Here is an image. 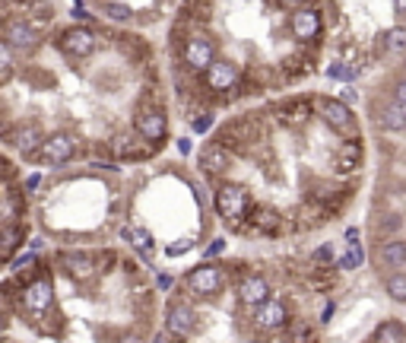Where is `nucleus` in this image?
<instances>
[{
  "label": "nucleus",
  "instance_id": "9",
  "mask_svg": "<svg viewBox=\"0 0 406 343\" xmlns=\"http://www.w3.org/2000/svg\"><path fill=\"white\" fill-rule=\"evenodd\" d=\"M241 83V70H238V64H232V61H216L213 67L203 73V86L209 89V92H232L235 86Z\"/></svg>",
  "mask_w": 406,
  "mask_h": 343
},
{
  "label": "nucleus",
  "instance_id": "38",
  "mask_svg": "<svg viewBox=\"0 0 406 343\" xmlns=\"http://www.w3.org/2000/svg\"><path fill=\"white\" fill-rule=\"evenodd\" d=\"M333 311H336V305H333V302H327V305H324V308H321V321H324V324H330V318H333Z\"/></svg>",
  "mask_w": 406,
  "mask_h": 343
},
{
  "label": "nucleus",
  "instance_id": "12",
  "mask_svg": "<svg viewBox=\"0 0 406 343\" xmlns=\"http://www.w3.org/2000/svg\"><path fill=\"white\" fill-rule=\"evenodd\" d=\"M4 140H6L10 150H19L23 156H35V152L42 150V143H44V133H42L38 124H16V127L6 131Z\"/></svg>",
  "mask_w": 406,
  "mask_h": 343
},
{
  "label": "nucleus",
  "instance_id": "35",
  "mask_svg": "<svg viewBox=\"0 0 406 343\" xmlns=\"http://www.w3.org/2000/svg\"><path fill=\"white\" fill-rule=\"evenodd\" d=\"M70 13H73L76 19H92V16H89V6L86 4H73V6H70Z\"/></svg>",
  "mask_w": 406,
  "mask_h": 343
},
{
  "label": "nucleus",
  "instance_id": "33",
  "mask_svg": "<svg viewBox=\"0 0 406 343\" xmlns=\"http://www.w3.org/2000/svg\"><path fill=\"white\" fill-rule=\"evenodd\" d=\"M209 127H213V114H200V118H194V131L197 133H207Z\"/></svg>",
  "mask_w": 406,
  "mask_h": 343
},
{
  "label": "nucleus",
  "instance_id": "26",
  "mask_svg": "<svg viewBox=\"0 0 406 343\" xmlns=\"http://www.w3.org/2000/svg\"><path fill=\"white\" fill-rule=\"evenodd\" d=\"M99 10L105 13L108 19H114V23H127V19L133 16V10H130V6H124V4H111V0H105V4H99Z\"/></svg>",
  "mask_w": 406,
  "mask_h": 343
},
{
  "label": "nucleus",
  "instance_id": "29",
  "mask_svg": "<svg viewBox=\"0 0 406 343\" xmlns=\"http://www.w3.org/2000/svg\"><path fill=\"white\" fill-rule=\"evenodd\" d=\"M13 48L6 42H0V83H10V76H13Z\"/></svg>",
  "mask_w": 406,
  "mask_h": 343
},
{
  "label": "nucleus",
  "instance_id": "19",
  "mask_svg": "<svg viewBox=\"0 0 406 343\" xmlns=\"http://www.w3.org/2000/svg\"><path fill=\"white\" fill-rule=\"evenodd\" d=\"M406 264V241L390 239L378 248V267H403Z\"/></svg>",
  "mask_w": 406,
  "mask_h": 343
},
{
  "label": "nucleus",
  "instance_id": "17",
  "mask_svg": "<svg viewBox=\"0 0 406 343\" xmlns=\"http://www.w3.org/2000/svg\"><path fill=\"white\" fill-rule=\"evenodd\" d=\"M200 169L207 172V175H226L228 169H232V152L226 150L222 143H209L200 150Z\"/></svg>",
  "mask_w": 406,
  "mask_h": 343
},
{
  "label": "nucleus",
  "instance_id": "36",
  "mask_svg": "<svg viewBox=\"0 0 406 343\" xmlns=\"http://www.w3.org/2000/svg\"><path fill=\"white\" fill-rule=\"evenodd\" d=\"M184 251H190V241H178V245H171V248H168L171 258H178V254H184Z\"/></svg>",
  "mask_w": 406,
  "mask_h": 343
},
{
  "label": "nucleus",
  "instance_id": "18",
  "mask_svg": "<svg viewBox=\"0 0 406 343\" xmlns=\"http://www.w3.org/2000/svg\"><path fill=\"white\" fill-rule=\"evenodd\" d=\"M140 143H146V140L143 137H133V133H118V137H114V143H111V150L118 152V156H127V159L149 156V146H140Z\"/></svg>",
  "mask_w": 406,
  "mask_h": 343
},
{
  "label": "nucleus",
  "instance_id": "40",
  "mask_svg": "<svg viewBox=\"0 0 406 343\" xmlns=\"http://www.w3.org/2000/svg\"><path fill=\"white\" fill-rule=\"evenodd\" d=\"M346 241H349V245H355V241H359V229H355V226L346 229Z\"/></svg>",
  "mask_w": 406,
  "mask_h": 343
},
{
  "label": "nucleus",
  "instance_id": "4",
  "mask_svg": "<svg viewBox=\"0 0 406 343\" xmlns=\"http://www.w3.org/2000/svg\"><path fill=\"white\" fill-rule=\"evenodd\" d=\"M76 150H80V140H76V133L70 131H54L51 137H44L42 150H38V159L48 165H63L70 162V159L76 156Z\"/></svg>",
  "mask_w": 406,
  "mask_h": 343
},
{
  "label": "nucleus",
  "instance_id": "10",
  "mask_svg": "<svg viewBox=\"0 0 406 343\" xmlns=\"http://www.w3.org/2000/svg\"><path fill=\"white\" fill-rule=\"evenodd\" d=\"M251 321L257 330H266V334H273V330H283L289 327V308H285V302H279V299H270L266 305H260V308L251 311Z\"/></svg>",
  "mask_w": 406,
  "mask_h": 343
},
{
  "label": "nucleus",
  "instance_id": "6",
  "mask_svg": "<svg viewBox=\"0 0 406 343\" xmlns=\"http://www.w3.org/2000/svg\"><path fill=\"white\" fill-rule=\"evenodd\" d=\"M133 127H137V133H140V137H143L149 146L168 137V121H165L162 108H152V105L137 108V118H133Z\"/></svg>",
  "mask_w": 406,
  "mask_h": 343
},
{
  "label": "nucleus",
  "instance_id": "25",
  "mask_svg": "<svg viewBox=\"0 0 406 343\" xmlns=\"http://www.w3.org/2000/svg\"><path fill=\"white\" fill-rule=\"evenodd\" d=\"M384 289L393 302H406V273H390L384 279Z\"/></svg>",
  "mask_w": 406,
  "mask_h": 343
},
{
  "label": "nucleus",
  "instance_id": "28",
  "mask_svg": "<svg viewBox=\"0 0 406 343\" xmlns=\"http://www.w3.org/2000/svg\"><path fill=\"white\" fill-rule=\"evenodd\" d=\"M362 264H365V251H362V245L355 241V245H349V251L343 254L340 267L343 270H355V267H362Z\"/></svg>",
  "mask_w": 406,
  "mask_h": 343
},
{
  "label": "nucleus",
  "instance_id": "42",
  "mask_svg": "<svg viewBox=\"0 0 406 343\" xmlns=\"http://www.w3.org/2000/svg\"><path fill=\"white\" fill-rule=\"evenodd\" d=\"M121 343H146V340H143V337H140V334H130V337H124V340H121Z\"/></svg>",
  "mask_w": 406,
  "mask_h": 343
},
{
  "label": "nucleus",
  "instance_id": "5",
  "mask_svg": "<svg viewBox=\"0 0 406 343\" xmlns=\"http://www.w3.org/2000/svg\"><path fill=\"white\" fill-rule=\"evenodd\" d=\"M95 44H99V38H95V32L86 29V25H70V29H63L61 38H57V48H61L70 61L89 57L95 51Z\"/></svg>",
  "mask_w": 406,
  "mask_h": 343
},
{
  "label": "nucleus",
  "instance_id": "23",
  "mask_svg": "<svg viewBox=\"0 0 406 343\" xmlns=\"http://www.w3.org/2000/svg\"><path fill=\"white\" fill-rule=\"evenodd\" d=\"M359 159H362L359 140H349V143H343L340 152H336V169H340V172H352L355 165H359Z\"/></svg>",
  "mask_w": 406,
  "mask_h": 343
},
{
  "label": "nucleus",
  "instance_id": "1",
  "mask_svg": "<svg viewBox=\"0 0 406 343\" xmlns=\"http://www.w3.org/2000/svg\"><path fill=\"white\" fill-rule=\"evenodd\" d=\"M19 308H23V315H29V318L48 315V311L54 308V286H51V279L35 277L32 283H25L23 292H19Z\"/></svg>",
  "mask_w": 406,
  "mask_h": 343
},
{
  "label": "nucleus",
  "instance_id": "8",
  "mask_svg": "<svg viewBox=\"0 0 406 343\" xmlns=\"http://www.w3.org/2000/svg\"><path fill=\"white\" fill-rule=\"evenodd\" d=\"M187 286L197 296H216L226 286V270L219 264H200L187 273Z\"/></svg>",
  "mask_w": 406,
  "mask_h": 343
},
{
  "label": "nucleus",
  "instance_id": "22",
  "mask_svg": "<svg viewBox=\"0 0 406 343\" xmlns=\"http://www.w3.org/2000/svg\"><path fill=\"white\" fill-rule=\"evenodd\" d=\"M378 51H403L406 54V29L403 25H390L387 32H381Z\"/></svg>",
  "mask_w": 406,
  "mask_h": 343
},
{
  "label": "nucleus",
  "instance_id": "13",
  "mask_svg": "<svg viewBox=\"0 0 406 343\" xmlns=\"http://www.w3.org/2000/svg\"><path fill=\"white\" fill-rule=\"evenodd\" d=\"M238 302L245 308H260V305L270 302V283H266L260 273H245L238 283Z\"/></svg>",
  "mask_w": 406,
  "mask_h": 343
},
{
  "label": "nucleus",
  "instance_id": "2",
  "mask_svg": "<svg viewBox=\"0 0 406 343\" xmlns=\"http://www.w3.org/2000/svg\"><path fill=\"white\" fill-rule=\"evenodd\" d=\"M216 210H219V216L226 222L245 219L247 210H251V194H247V188H241V184H235V181L219 184V188H216Z\"/></svg>",
  "mask_w": 406,
  "mask_h": 343
},
{
  "label": "nucleus",
  "instance_id": "41",
  "mask_svg": "<svg viewBox=\"0 0 406 343\" xmlns=\"http://www.w3.org/2000/svg\"><path fill=\"white\" fill-rule=\"evenodd\" d=\"M178 150H181V152H190V140L181 137V140H178Z\"/></svg>",
  "mask_w": 406,
  "mask_h": 343
},
{
  "label": "nucleus",
  "instance_id": "30",
  "mask_svg": "<svg viewBox=\"0 0 406 343\" xmlns=\"http://www.w3.org/2000/svg\"><path fill=\"white\" fill-rule=\"evenodd\" d=\"M289 340L292 343H308L311 340V324L308 321H292L289 324Z\"/></svg>",
  "mask_w": 406,
  "mask_h": 343
},
{
  "label": "nucleus",
  "instance_id": "11",
  "mask_svg": "<svg viewBox=\"0 0 406 343\" xmlns=\"http://www.w3.org/2000/svg\"><path fill=\"white\" fill-rule=\"evenodd\" d=\"M289 29L298 42H314V38H321V32H324V19L314 6H298V10L289 16Z\"/></svg>",
  "mask_w": 406,
  "mask_h": 343
},
{
  "label": "nucleus",
  "instance_id": "24",
  "mask_svg": "<svg viewBox=\"0 0 406 343\" xmlns=\"http://www.w3.org/2000/svg\"><path fill=\"white\" fill-rule=\"evenodd\" d=\"M121 239H124L127 245H133V248H137V251L149 254V245H152V239H149V232H143V229L124 226V229H121Z\"/></svg>",
  "mask_w": 406,
  "mask_h": 343
},
{
  "label": "nucleus",
  "instance_id": "3",
  "mask_svg": "<svg viewBox=\"0 0 406 343\" xmlns=\"http://www.w3.org/2000/svg\"><path fill=\"white\" fill-rule=\"evenodd\" d=\"M181 61H184V67H187L190 73H200L203 76L216 61H219V57H216V42H213V38H207V35L184 38Z\"/></svg>",
  "mask_w": 406,
  "mask_h": 343
},
{
  "label": "nucleus",
  "instance_id": "21",
  "mask_svg": "<svg viewBox=\"0 0 406 343\" xmlns=\"http://www.w3.org/2000/svg\"><path fill=\"white\" fill-rule=\"evenodd\" d=\"M371 343H406V327L400 321H384L378 324V330H374Z\"/></svg>",
  "mask_w": 406,
  "mask_h": 343
},
{
  "label": "nucleus",
  "instance_id": "43",
  "mask_svg": "<svg viewBox=\"0 0 406 343\" xmlns=\"http://www.w3.org/2000/svg\"><path fill=\"white\" fill-rule=\"evenodd\" d=\"M403 67H406V54H403Z\"/></svg>",
  "mask_w": 406,
  "mask_h": 343
},
{
  "label": "nucleus",
  "instance_id": "15",
  "mask_svg": "<svg viewBox=\"0 0 406 343\" xmlns=\"http://www.w3.org/2000/svg\"><path fill=\"white\" fill-rule=\"evenodd\" d=\"M4 42L10 48H32L38 42V32L29 23V16H10L4 19Z\"/></svg>",
  "mask_w": 406,
  "mask_h": 343
},
{
  "label": "nucleus",
  "instance_id": "31",
  "mask_svg": "<svg viewBox=\"0 0 406 343\" xmlns=\"http://www.w3.org/2000/svg\"><path fill=\"white\" fill-rule=\"evenodd\" d=\"M400 229V216H384V222H378L374 226V232L378 235H390V232H397Z\"/></svg>",
  "mask_w": 406,
  "mask_h": 343
},
{
  "label": "nucleus",
  "instance_id": "44",
  "mask_svg": "<svg viewBox=\"0 0 406 343\" xmlns=\"http://www.w3.org/2000/svg\"><path fill=\"white\" fill-rule=\"evenodd\" d=\"M156 343H162V340H156Z\"/></svg>",
  "mask_w": 406,
  "mask_h": 343
},
{
  "label": "nucleus",
  "instance_id": "37",
  "mask_svg": "<svg viewBox=\"0 0 406 343\" xmlns=\"http://www.w3.org/2000/svg\"><path fill=\"white\" fill-rule=\"evenodd\" d=\"M340 102H343V105H352V102H355V89H352V86L343 89V92H340Z\"/></svg>",
  "mask_w": 406,
  "mask_h": 343
},
{
  "label": "nucleus",
  "instance_id": "20",
  "mask_svg": "<svg viewBox=\"0 0 406 343\" xmlns=\"http://www.w3.org/2000/svg\"><path fill=\"white\" fill-rule=\"evenodd\" d=\"M63 267H67L70 277H76L80 283H82V279H92L95 270H99L89 254H63Z\"/></svg>",
  "mask_w": 406,
  "mask_h": 343
},
{
  "label": "nucleus",
  "instance_id": "34",
  "mask_svg": "<svg viewBox=\"0 0 406 343\" xmlns=\"http://www.w3.org/2000/svg\"><path fill=\"white\" fill-rule=\"evenodd\" d=\"M314 260H333V248H330V245H321V248L314 251Z\"/></svg>",
  "mask_w": 406,
  "mask_h": 343
},
{
  "label": "nucleus",
  "instance_id": "14",
  "mask_svg": "<svg viewBox=\"0 0 406 343\" xmlns=\"http://www.w3.org/2000/svg\"><path fill=\"white\" fill-rule=\"evenodd\" d=\"M317 108H321L324 121H327L330 127H333L336 133H352L355 131V114L349 105H343L340 99H321L317 102Z\"/></svg>",
  "mask_w": 406,
  "mask_h": 343
},
{
  "label": "nucleus",
  "instance_id": "7",
  "mask_svg": "<svg viewBox=\"0 0 406 343\" xmlns=\"http://www.w3.org/2000/svg\"><path fill=\"white\" fill-rule=\"evenodd\" d=\"M165 330H168L171 337H178V340H187V337L197 330L194 308H190L187 302H178V299H171L168 308H165Z\"/></svg>",
  "mask_w": 406,
  "mask_h": 343
},
{
  "label": "nucleus",
  "instance_id": "27",
  "mask_svg": "<svg viewBox=\"0 0 406 343\" xmlns=\"http://www.w3.org/2000/svg\"><path fill=\"white\" fill-rule=\"evenodd\" d=\"M19 239H25V229H16V226H4V258L10 260L13 251H16Z\"/></svg>",
  "mask_w": 406,
  "mask_h": 343
},
{
  "label": "nucleus",
  "instance_id": "16",
  "mask_svg": "<svg viewBox=\"0 0 406 343\" xmlns=\"http://www.w3.org/2000/svg\"><path fill=\"white\" fill-rule=\"evenodd\" d=\"M371 118L384 131H406V108L397 105V102H374Z\"/></svg>",
  "mask_w": 406,
  "mask_h": 343
},
{
  "label": "nucleus",
  "instance_id": "32",
  "mask_svg": "<svg viewBox=\"0 0 406 343\" xmlns=\"http://www.w3.org/2000/svg\"><path fill=\"white\" fill-rule=\"evenodd\" d=\"M393 102L406 108V76H400V80L393 83Z\"/></svg>",
  "mask_w": 406,
  "mask_h": 343
},
{
  "label": "nucleus",
  "instance_id": "39",
  "mask_svg": "<svg viewBox=\"0 0 406 343\" xmlns=\"http://www.w3.org/2000/svg\"><path fill=\"white\" fill-rule=\"evenodd\" d=\"M222 248H226V241H222V239H216L213 245H209V251H207V254H209V258H216V254H222Z\"/></svg>",
  "mask_w": 406,
  "mask_h": 343
}]
</instances>
